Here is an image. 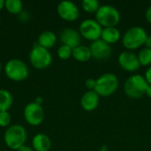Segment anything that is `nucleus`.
Listing matches in <instances>:
<instances>
[{
    "label": "nucleus",
    "mask_w": 151,
    "mask_h": 151,
    "mask_svg": "<svg viewBox=\"0 0 151 151\" xmlns=\"http://www.w3.org/2000/svg\"><path fill=\"white\" fill-rule=\"evenodd\" d=\"M147 36L148 34L143 27L134 26L125 32L122 37V44L127 50L132 51L144 45Z\"/></svg>",
    "instance_id": "obj_1"
},
{
    "label": "nucleus",
    "mask_w": 151,
    "mask_h": 151,
    "mask_svg": "<svg viewBox=\"0 0 151 151\" xmlns=\"http://www.w3.org/2000/svg\"><path fill=\"white\" fill-rule=\"evenodd\" d=\"M149 83L142 74H133L129 76L124 84V90L127 96L138 99L146 94Z\"/></svg>",
    "instance_id": "obj_2"
},
{
    "label": "nucleus",
    "mask_w": 151,
    "mask_h": 151,
    "mask_svg": "<svg viewBox=\"0 0 151 151\" xmlns=\"http://www.w3.org/2000/svg\"><path fill=\"white\" fill-rule=\"evenodd\" d=\"M27 134L26 129L20 125H12L4 132V140L8 148L13 150H18L25 145Z\"/></svg>",
    "instance_id": "obj_3"
},
{
    "label": "nucleus",
    "mask_w": 151,
    "mask_h": 151,
    "mask_svg": "<svg viewBox=\"0 0 151 151\" xmlns=\"http://www.w3.org/2000/svg\"><path fill=\"white\" fill-rule=\"evenodd\" d=\"M96 20L103 27H116L120 21V13L113 5L103 4L96 12Z\"/></svg>",
    "instance_id": "obj_4"
},
{
    "label": "nucleus",
    "mask_w": 151,
    "mask_h": 151,
    "mask_svg": "<svg viewBox=\"0 0 151 151\" xmlns=\"http://www.w3.org/2000/svg\"><path fill=\"white\" fill-rule=\"evenodd\" d=\"M119 84V79L116 74L106 73L96 79L95 91L99 96H110L117 91Z\"/></svg>",
    "instance_id": "obj_5"
},
{
    "label": "nucleus",
    "mask_w": 151,
    "mask_h": 151,
    "mask_svg": "<svg viewBox=\"0 0 151 151\" xmlns=\"http://www.w3.org/2000/svg\"><path fill=\"white\" fill-rule=\"evenodd\" d=\"M29 61L35 68L45 69L51 65L52 55L49 50L35 43L29 53Z\"/></svg>",
    "instance_id": "obj_6"
},
{
    "label": "nucleus",
    "mask_w": 151,
    "mask_h": 151,
    "mask_svg": "<svg viewBox=\"0 0 151 151\" xmlns=\"http://www.w3.org/2000/svg\"><path fill=\"white\" fill-rule=\"evenodd\" d=\"M4 73L10 80L13 81H25L29 74L28 67L25 62L18 58L10 59L4 67Z\"/></svg>",
    "instance_id": "obj_7"
},
{
    "label": "nucleus",
    "mask_w": 151,
    "mask_h": 151,
    "mask_svg": "<svg viewBox=\"0 0 151 151\" xmlns=\"http://www.w3.org/2000/svg\"><path fill=\"white\" fill-rule=\"evenodd\" d=\"M103 27L94 19H86L82 20L79 27V32L82 37L91 42L101 38Z\"/></svg>",
    "instance_id": "obj_8"
},
{
    "label": "nucleus",
    "mask_w": 151,
    "mask_h": 151,
    "mask_svg": "<svg viewBox=\"0 0 151 151\" xmlns=\"http://www.w3.org/2000/svg\"><path fill=\"white\" fill-rule=\"evenodd\" d=\"M25 120L31 126L40 125L44 119V111L42 105L35 102L27 104L24 108Z\"/></svg>",
    "instance_id": "obj_9"
},
{
    "label": "nucleus",
    "mask_w": 151,
    "mask_h": 151,
    "mask_svg": "<svg viewBox=\"0 0 151 151\" xmlns=\"http://www.w3.org/2000/svg\"><path fill=\"white\" fill-rule=\"evenodd\" d=\"M57 12L59 17L66 21H75L80 16V10L77 4L68 0L60 2L57 7Z\"/></svg>",
    "instance_id": "obj_10"
},
{
    "label": "nucleus",
    "mask_w": 151,
    "mask_h": 151,
    "mask_svg": "<svg viewBox=\"0 0 151 151\" xmlns=\"http://www.w3.org/2000/svg\"><path fill=\"white\" fill-rule=\"evenodd\" d=\"M119 65L120 67L129 73H134L137 71L141 65L138 59L137 54L131 50H124L122 51L118 58Z\"/></svg>",
    "instance_id": "obj_11"
},
{
    "label": "nucleus",
    "mask_w": 151,
    "mask_h": 151,
    "mask_svg": "<svg viewBox=\"0 0 151 151\" xmlns=\"http://www.w3.org/2000/svg\"><path fill=\"white\" fill-rule=\"evenodd\" d=\"M89 49L91 51L92 58L98 60H104L109 58L112 52L111 46L107 42H105L104 41H103L101 38L92 42L89 46Z\"/></svg>",
    "instance_id": "obj_12"
},
{
    "label": "nucleus",
    "mask_w": 151,
    "mask_h": 151,
    "mask_svg": "<svg viewBox=\"0 0 151 151\" xmlns=\"http://www.w3.org/2000/svg\"><path fill=\"white\" fill-rule=\"evenodd\" d=\"M59 39L63 45H66L72 49H74L81 45V35L77 30L71 27H66L61 31Z\"/></svg>",
    "instance_id": "obj_13"
},
{
    "label": "nucleus",
    "mask_w": 151,
    "mask_h": 151,
    "mask_svg": "<svg viewBox=\"0 0 151 151\" xmlns=\"http://www.w3.org/2000/svg\"><path fill=\"white\" fill-rule=\"evenodd\" d=\"M100 96L95 90L86 91L81 98V105L86 111H92L96 110L99 104Z\"/></svg>",
    "instance_id": "obj_14"
},
{
    "label": "nucleus",
    "mask_w": 151,
    "mask_h": 151,
    "mask_svg": "<svg viewBox=\"0 0 151 151\" xmlns=\"http://www.w3.org/2000/svg\"><path fill=\"white\" fill-rule=\"evenodd\" d=\"M32 146L35 151H49L51 148V141L48 135L37 134L33 138Z\"/></svg>",
    "instance_id": "obj_15"
},
{
    "label": "nucleus",
    "mask_w": 151,
    "mask_h": 151,
    "mask_svg": "<svg viewBox=\"0 0 151 151\" xmlns=\"http://www.w3.org/2000/svg\"><path fill=\"white\" fill-rule=\"evenodd\" d=\"M121 37L120 31L116 27H104L101 39L107 42L108 44L111 45L119 41Z\"/></svg>",
    "instance_id": "obj_16"
},
{
    "label": "nucleus",
    "mask_w": 151,
    "mask_h": 151,
    "mask_svg": "<svg viewBox=\"0 0 151 151\" xmlns=\"http://www.w3.org/2000/svg\"><path fill=\"white\" fill-rule=\"evenodd\" d=\"M56 42H57V36L55 33L48 30L42 32L37 39V43L47 50L52 48L56 44Z\"/></svg>",
    "instance_id": "obj_17"
},
{
    "label": "nucleus",
    "mask_w": 151,
    "mask_h": 151,
    "mask_svg": "<svg viewBox=\"0 0 151 151\" xmlns=\"http://www.w3.org/2000/svg\"><path fill=\"white\" fill-rule=\"evenodd\" d=\"M73 57L79 62H87L92 58V55L89 47L79 45L78 47L73 49Z\"/></svg>",
    "instance_id": "obj_18"
},
{
    "label": "nucleus",
    "mask_w": 151,
    "mask_h": 151,
    "mask_svg": "<svg viewBox=\"0 0 151 151\" xmlns=\"http://www.w3.org/2000/svg\"><path fill=\"white\" fill-rule=\"evenodd\" d=\"M13 102L12 94L6 89H0V111H8Z\"/></svg>",
    "instance_id": "obj_19"
},
{
    "label": "nucleus",
    "mask_w": 151,
    "mask_h": 151,
    "mask_svg": "<svg viewBox=\"0 0 151 151\" xmlns=\"http://www.w3.org/2000/svg\"><path fill=\"white\" fill-rule=\"evenodd\" d=\"M4 8L12 14H20L23 9V4L20 0H6Z\"/></svg>",
    "instance_id": "obj_20"
},
{
    "label": "nucleus",
    "mask_w": 151,
    "mask_h": 151,
    "mask_svg": "<svg viewBox=\"0 0 151 151\" xmlns=\"http://www.w3.org/2000/svg\"><path fill=\"white\" fill-rule=\"evenodd\" d=\"M138 59L141 65L143 66H150L151 65V49L149 48H142L138 54Z\"/></svg>",
    "instance_id": "obj_21"
},
{
    "label": "nucleus",
    "mask_w": 151,
    "mask_h": 151,
    "mask_svg": "<svg viewBox=\"0 0 151 151\" xmlns=\"http://www.w3.org/2000/svg\"><path fill=\"white\" fill-rule=\"evenodd\" d=\"M82 9L89 13L96 12L100 7V3L97 0H83L81 3Z\"/></svg>",
    "instance_id": "obj_22"
},
{
    "label": "nucleus",
    "mask_w": 151,
    "mask_h": 151,
    "mask_svg": "<svg viewBox=\"0 0 151 151\" xmlns=\"http://www.w3.org/2000/svg\"><path fill=\"white\" fill-rule=\"evenodd\" d=\"M58 56L60 59L62 60H66L69 59L71 57H73V49L66 46V45H61L58 49Z\"/></svg>",
    "instance_id": "obj_23"
},
{
    "label": "nucleus",
    "mask_w": 151,
    "mask_h": 151,
    "mask_svg": "<svg viewBox=\"0 0 151 151\" xmlns=\"http://www.w3.org/2000/svg\"><path fill=\"white\" fill-rule=\"evenodd\" d=\"M12 117L8 111H0V127H6L10 125Z\"/></svg>",
    "instance_id": "obj_24"
},
{
    "label": "nucleus",
    "mask_w": 151,
    "mask_h": 151,
    "mask_svg": "<svg viewBox=\"0 0 151 151\" xmlns=\"http://www.w3.org/2000/svg\"><path fill=\"white\" fill-rule=\"evenodd\" d=\"M96 84V80H95L93 78H89V79L86 80V81H85V86L88 90H95Z\"/></svg>",
    "instance_id": "obj_25"
},
{
    "label": "nucleus",
    "mask_w": 151,
    "mask_h": 151,
    "mask_svg": "<svg viewBox=\"0 0 151 151\" xmlns=\"http://www.w3.org/2000/svg\"><path fill=\"white\" fill-rule=\"evenodd\" d=\"M145 79L147 81V82L149 84H151V65L147 69L146 73H145Z\"/></svg>",
    "instance_id": "obj_26"
},
{
    "label": "nucleus",
    "mask_w": 151,
    "mask_h": 151,
    "mask_svg": "<svg viewBox=\"0 0 151 151\" xmlns=\"http://www.w3.org/2000/svg\"><path fill=\"white\" fill-rule=\"evenodd\" d=\"M145 17H146V19L149 23L151 24V4L147 8L146 10V12H145Z\"/></svg>",
    "instance_id": "obj_27"
},
{
    "label": "nucleus",
    "mask_w": 151,
    "mask_h": 151,
    "mask_svg": "<svg viewBox=\"0 0 151 151\" xmlns=\"http://www.w3.org/2000/svg\"><path fill=\"white\" fill-rule=\"evenodd\" d=\"M146 48L151 49V35H148L146 40H145V43H144Z\"/></svg>",
    "instance_id": "obj_28"
},
{
    "label": "nucleus",
    "mask_w": 151,
    "mask_h": 151,
    "mask_svg": "<svg viewBox=\"0 0 151 151\" xmlns=\"http://www.w3.org/2000/svg\"><path fill=\"white\" fill-rule=\"evenodd\" d=\"M17 151H35L33 148L29 147V146H27V145H23L22 147H20Z\"/></svg>",
    "instance_id": "obj_29"
},
{
    "label": "nucleus",
    "mask_w": 151,
    "mask_h": 151,
    "mask_svg": "<svg viewBox=\"0 0 151 151\" xmlns=\"http://www.w3.org/2000/svg\"><path fill=\"white\" fill-rule=\"evenodd\" d=\"M35 103H36L37 104L42 105V104L43 103V99H42V96H37V97L35 98Z\"/></svg>",
    "instance_id": "obj_30"
},
{
    "label": "nucleus",
    "mask_w": 151,
    "mask_h": 151,
    "mask_svg": "<svg viewBox=\"0 0 151 151\" xmlns=\"http://www.w3.org/2000/svg\"><path fill=\"white\" fill-rule=\"evenodd\" d=\"M146 95L151 98V84H149L148 88H147V90H146Z\"/></svg>",
    "instance_id": "obj_31"
},
{
    "label": "nucleus",
    "mask_w": 151,
    "mask_h": 151,
    "mask_svg": "<svg viewBox=\"0 0 151 151\" xmlns=\"http://www.w3.org/2000/svg\"><path fill=\"white\" fill-rule=\"evenodd\" d=\"M109 150H108V146L107 145H103L101 148H100V150H99V151H108Z\"/></svg>",
    "instance_id": "obj_32"
},
{
    "label": "nucleus",
    "mask_w": 151,
    "mask_h": 151,
    "mask_svg": "<svg viewBox=\"0 0 151 151\" xmlns=\"http://www.w3.org/2000/svg\"><path fill=\"white\" fill-rule=\"evenodd\" d=\"M4 3H5V1H4V0H0V11L4 7Z\"/></svg>",
    "instance_id": "obj_33"
},
{
    "label": "nucleus",
    "mask_w": 151,
    "mask_h": 151,
    "mask_svg": "<svg viewBox=\"0 0 151 151\" xmlns=\"http://www.w3.org/2000/svg\"><path fill=\"white\" fill-rule=\"evenodd\" d=\"M0 71H1V62H0Z\"/></svg>",
    "instance_id": "obj_34"
}]
</instances>
